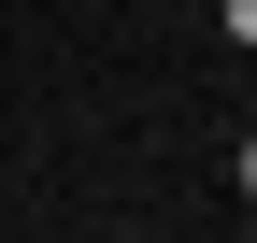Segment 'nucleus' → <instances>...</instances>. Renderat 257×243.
Returning <instances> with one entry per match:
<instances>
[{
	"mask_svg": "<svg viewBox=\"0 0 257 243\" xmlns=\"http://www.w3.org/2000/svg\"><path fill=\"white\" fill-rule=\"evenodd\" d=\"M214 29H229V43H243V57H257V0H214Z\"/></svg>",
	"mask_w": 257,
	"mask_h": 243,
	"instance_id": "nucleus-1",
	"label": "nucleus"
}]
</instances>
